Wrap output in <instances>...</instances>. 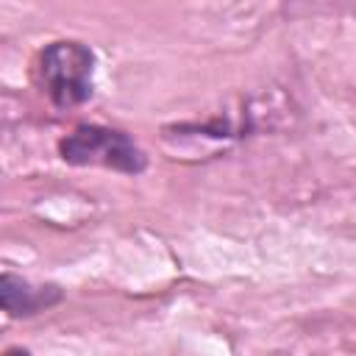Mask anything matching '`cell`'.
Masks as SVG:
<instances>
[{"mask_svg":"<svg viewBox=\"0 0 356 356\" xmlns=\"http://www.w3.org/2000/svg\"><path fill=\"white\" fill-rule=\"evenodd\" d=\"M95 50L78 39H56L36 58V83L56 108H72L95 95Z\"/></svg>","mask_w":356,"mask_h":356,"instance_id":"1","label":"cell"},{"mask_svg":"<svg viewBox=\"0 0 356 356\" xmlns=\"http://www.w3.org/2000/svg\"><path fill=\"white\" fill-rule=\"evenodd\" d=\"M58 156L72 167H106L139 175L147 167L145 150L120 128L83 122L58 142Z\"/></svg>","mask_w":356,"mask_h":356,"instance_id":"2","label":"cell"},{"mask_svg":"<svg viewBox=\"0 0 356 356\" xmlns=\"http://www.w3.org/2000/svg\"><path fill=\"white\" fill-rule=\"evenodd\" d=\"M61 300H64V289L56 286V284L33 286L31 281H25V278H19V275H14L8 270L0 275V306L14 320L47 312Z\"/></svg>","mask_w":356,"mask_h":356,"instance_id":"3","label":"cell"}]
</instances>
